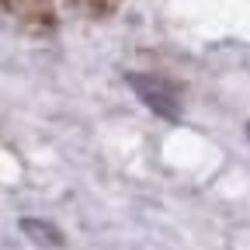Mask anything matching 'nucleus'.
<instances>
[{
    "label": "nucleus",
    "mask_w": 250,
    "mask_h": 250,
    "mask_svg": "<svg viewBox=\"0 0 250 250\" xmlns=\"http://www.w3.org/2000/svg\"><path fill=\"white\" fill-rule=\"evenodd\" d=\"M77 4L83 11H90V14H111L118 7V0H77Z\"/></svg>",
    "instance_id": "obj_3"
},
{
    "label": "nucleus",
    "mask_w": 250,
    "mask_h": 250,
    "mask_svg": "<svg viewBox=\"0 0 250 250\" xmlns=\"http://www.w3.org/2000/svg\"><path fill=\"white\" fill-rule=\"evenodd\" d=\"M129 83H132V90L139 94V101H143L149 111H156L160 118H177V115H181V94H177V87H170L167 80L149 77V73H132Z\"/></svg>",
    "instance_id": "obj_1"
},
{
    "label": "nucleus",
    "mask_w": 250,
    "mask_h": 250,
    "mask_svg": "<svg viewBox=\"0 0 250 250\" xmlns=\"http://www.w3.org/2000/svg\"><path fill=\"white\" fill-rule=\"evenodd\" d=\"M21 229L35 240L39 247H59L62 243V233L56 229V226H49V223H42V219H24L21 223Z\"/></svg>",
    "instance_id": "obj_2"
}]
</instances>
